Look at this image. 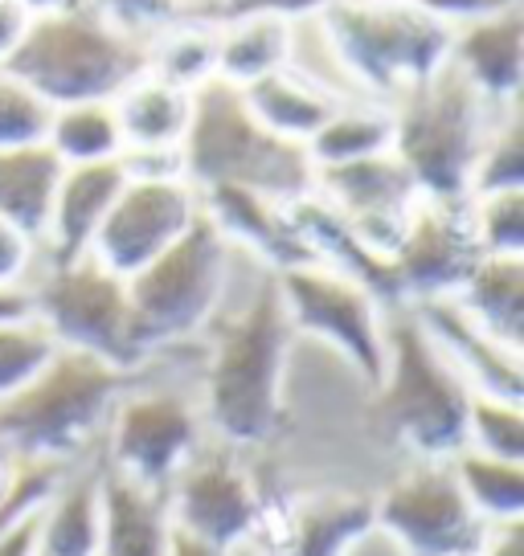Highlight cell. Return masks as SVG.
Returning <instances> with one entry per match:
<instances>
[{"mask_svg":"<svg viewBox=\"0 0 524 556\" xmlns=\"http://www.w3.org/2000/svg\"><path fill=\"white\" fill-rule=\"evenodd\" d=\"M296 348V331L287 319L275 270L259 266L246 299L213 324L205 381H201V414L205 430L226 446H259L279 430L287 361Z\"/></svg>","mask_w":524,"mask_h":556,"instance_id":"obj_1","label":"cell"},{"mask_svg":"<svg viewBox=\"0 0 524 556\" xmlns=\"http://www.w3.org/2000/svg\"><path fill=\"white\" fill-rule=\"evenodd\" d=\"M41 511V507H37ZM37 511L29 520H21L17 528L0 532V556H34L37 553Z\"/></svg>","mask_w":524,"mask_h":556,"instance_id":"obj_42","label":"cell"},{"mask_svg":"<svg viewBox=\"0 0 524 556\" xmlns=\"http://www.w3.org/2000/svg\"><path fill=\"white\" fill-rule=\"evenodd\" d=\"M451 556H475V553H451Z\"/></svg>","mask_w":524,"mask_h":556,"instance_id":"obj_46","label":"cell"},{"mask_svg":"<svg viewBox=\"0 0 524 556\" xmlns=\"http://www.w3.org/2000/svg\"><path fill=\"white\" fill-rule=\"evenodd\" d=\"M410 9H422V13H431V17L447 21V25H459V21L467 17H479V13H491V9H500V4H521V0H402Z\"/></svg>","mask_w":524,"mask_h":556,"instance_id":"obj_39","label":"cell"},{"mask_svg":"<svg viewBox=\"0 0 524 556\" xmlns=\"http://www.w3.org/2000/svg\"><path fill=\"white\" fill-rule=\"evenodd\" d=\"M229 266L234 245L201 208L160 258L127 278V299L148 356L210 328L213 312L226 303Z\"/></svg>","mask_w":524,"mask_h":556,"instance_id":"obj_8","label":"cell"},{"mask_svg":"<svg viewBox=\"0 0 524 556\" xmlns=\"http://www.w3.org/2000/svg\"><path fill=\"white\" fill-rule=\"evenodd\" d=\"M238 90H242L250 115H254L266 131H275L279 139H291V143H303V148H308V139H312L315 131L328 123V115L336 111V103L328 94H320L312 83H303V78L291 74L287 66Z\"/></svg>","mask_w":524,"mask_h":556,"instance_id":"obj_26","label":"cell"},{"mask_svg":"<svg viewBox=\"0 0 524 556\" xmlns=\"http://www.w3.org/2000/svg\"><path fill=\"white\" fill-rule=\"evenodd\" d=\"M205 446L201 405L164 384H144L120 393L103 430V467L152 491H169L173 479Z\"/></svg>","mask_w":524,"mask_h":556,"instance_id":"obj_10","label":"cell"},{"mask_svg":"<svg viewBox=\"0 0 524 556\" xmlns=\"http://www.w3.org/2000/svg\"><path fill=\"white\" fill-rule=\"evenodd\" d=\"M103 532V463L66 470L37 511L34 556H99Z\"/></svg>","mask_w":524,"mask_h":556,"instance_id":"obj_21","label":"cell"},{"mask_svg":"<svg viewBox=\"0 0 524 556\" xmlns=\"http://www.w3.org/2000/svg\"><path fill=\"white\" fill-rule=\"evenodd\" d=\"M463 446L479 454H491V458L524 463V401L472 397Z\"/></svg>","mask_w":524,"mask_h":556,"instance_id":"obj_34","label":"cell"},{"mask_svg":"<svg viewBox=\"0 0 524 556\" xmlns=\"http://www.w3.org/2000/svg\"><path fill=\"white\" fill-rule=\"evenodd\" d=\"M25 29H29V13L21 9L17 0H0V66L9 62V53L17 50Z\"/></svg>","mask_w":524,"mask_h":556,"instance_id":"obj_41","label":"cell"},{"mask_svg":"<svg viewBox=\"0 0 524 556\" xmlns=\"http://www.w3.org/2000/svg\"><path fill=\"white\" fill-rule=\"evenodd\" d=\"M123 185H127V173L120 156L99 160V164H66L53 192L50 226L37 245V262H74L90 254V242Z\"/></svg>","mask_w":524,"mask_h":556,"instance_id":"obj_19","label":"cell"},{"mask_svg":"<svg viewBox=\"0 0 524 556\" xmlns=\"http://www.w3.org/2000/svg\"><path fill=\"white\" fill-rule=\"evenodd\" d=\"M34 319L66 352H83L103 365L132 372L148 361L127 299V278L111 275L90 254L74 262H34L29 275Z\"/></svg>","mask_w":524,"mask_h":556,"instance_id":"obj_9","label":"cell"},{"mask_svg":"<svg viewBox=\"0 0 524 556\" xmlns=\"http://www.w3.org/2000/svg\"><path fill=\"white\" fill-rule=\"evenodd\" d=\"M34 262H37L34 245L25 242L17 229H9L0 222V282H29Z\"/></svg>","mask_w":524,"mask_h":556,"instance_id":"obj_38","label":"cell"},{"mask_svg":"<svg viewBox=\"0 0 524 556\" xmlns=\"http://www.w3.org/2000/svg\"><path fill=\"white\" fill-rule=\"evenodd\" d=\"M62 173H66V164L53 156L46 139L0 148V222L17 229L34 250L46 238Z\"/></svg>","mask_w":524,"mask_h":556,"instance_id":"obj_22","label":"cell"},{"mask_svg":"<svg viewBox=\"0 0 524 556\" xmlns=\"http://www.w3.org/2000/svg\"><path fill=\"white\" fill-rule=\"evenodd\" d=\"M500 189H524V119L521 99L500 111V119L491 123L484 152L475 160L472 173V197Z\"/></svg>","mask_w":524,"mask_h":556,"instance_id":"obj_32","label":"cell"},{"mask_svg":"<svg viewBox=\"0 0 524 556\" xmlns=\"http://www.w3.org/2000/svg\"><path fill=\"white\" fill-rule=\"evenodd\" d=\"M53 352H58L53 336L37 324L34 315L4 319L0 324V401L17 397L21 389L50 365Z\"/></svg>","mask_w":524,"mask_h":556,"instance_id":"obj_33","label":"cell"},{"mask_svg":"<svg viewBox=\"0 0 524 556\" xmlns=\"http://www.w3.org/2000/svg\"><path fill=\"white\" fill-rule=\"evenodd\" d=\"M373 528L398 540L406 556L475 553L484 536V520L463 500L447 458H422L385 486L373 500Z\"/></svg>","mask_w":524,"mask_h":556,"instance_id":"obj_12","label":"cell"},{"mask_svg":"<svg viewBox=\"0 0 524 556\" xmlns=\"http://www.w3.org/2000/svg\"><path fill=\"white\" fill-rule=\"evenodd\" d=\"M173 536L169 500L103 467V532L99 556H164Z\"/></svg>","mask_w":524,"mask_h":556,"instance_id":"obj_23","label":"cell"},{"mask_svg":"<svg viewBox=\"0 0 524 556\" xmlns=\"http://www.w3.org/2000/svg\"><path fill=\"white\" fill-rule=\"evenodd\" d=\"M451 62L488 103H516L524 78V21L521 4L459 21L451 29Z\"/></svg>","mask_w":524,"mask_h":556,"instance_id":"obj_18","label":"cell"},{"mask_svg":"<svg viewBox=\"0 0 524 556\" xmlns=\"http://www.w3.org/2000/svg\"><path fill=\"white\" fill-rule=\"evenodd\" d=\"M475 556H524V516L521 520L484 523V536L475 544Z\"/></svg>","mask_w":524,"mask_h":556,"instance_id":"obj_40","label":"cell"},{"mask_svg":"<svg viewBox=\"0 0 524 556\" xmlns=\"http://www.w3.org/2000/svg\"><path fill=\"white\" fill-rule=\"evenodd\" d=\"M279 295L296 336L333 348L336 356L373 389L385 368V307L357 278L333 266H287L275 270Z\"/></svg>","mask_w":524,"mask_h":556,"instance_id":"obj_11","label":"cell"},{"mask_svg":"<svg viewBox=\"0 0 524 556\" xmlns=\"http://www.w3.org/2000/svg\"><path fill=\"white\" fill-rule=\"evenodd\" d=\"M25 315H34L29 287L25 282H0V324L4 319H25Z\"/></svg>","mask_w":524,"mask_h":556,"instance_id":"obj_43","label":"cell"},{"mask_svg":"<svg viewBox=\"0 0 524 556\" xmlns=\"http://www.w3.org/2000/svg\"><path fill=\"white\" fill-rule=\"evenodd\" d=\"M46 143L62 164H99L123 152L120 119L111 103H71L53 106Z\"/></svg>","mask_w":524,"mask_h":556,"instance_id":"obj_31","label":"cell"},{"mask_svg":"<svg viewBox=\"0 0 524 556\" xmlns=\"http://www.w3.org/2000/svg\"><path fill=\"white\" fill-rule=\"evenodd\" d=\"M320 21L352 83L382 106L422 87L451 50V25L402 0H333Z\"/></svg>","mask_w":524,"mask_h":556,"instance_id":"obj_7","label":"cell"},{"mask_svg":"<svg viewBox=\"0 0 524 556\" xmlns=\"http://www.w3.org/2000/svg\"><path fill=\"white\" fill-rule=\"evenodd\" d=\"M164 556H234V553L217 548V544H210V540H197V536H189V532L173 528V536H169V553Z\"/></svg>","mask_w":524,"mask_h":556,"instance_id":"obj_44","label":"cell"},{"mask_svg":"<svg viewBox=\"0 0 524 556\" xmlns=\"http://www.w3.org/2000/svg\"><path fill=\"white\" fill-rule=\"evenodd\" d=\"M291 21L283 17H242L217 29V78L229 87H250L266 74L287 66Z\"/></svg>","mask_w":524,"mask_h":556,"instance_id":"obj_27","label":"cell"},{"mask_svg":"<svg viewBox=\"0 0 524 556\" xmlns=\"http://www.w3.org/2000/svg\"><path fill=\"white\" fill-rule=\"evenodd\" d=\"M148 74L180 90L205 87L217 78V29L201 21H173L148 41Z\"/></svg>","mask_w":524,"mask_h":556,"instance_id":"obj_30","label":"cell"},{"mask_svg":"<svg viewBox=\"0 0 524 556\" xmlns=\"http://www.w3.org/2000/svg\"><path fill=\"white\" fill-rule=\"evenodd\" d=\"M4 70L41 103H111L148 70V41L123 34L90 0L37 13Z\"/></svg>","mask_w":524,"mask_h":556,"instance_id":"obj_3","label":"cell"},{"mask_svg":"<svg viewBox=\"0 0 524 556\" xmlns=\"http://www.w3.org/2000/svg\"><path fill=\"white\" fill-rule=\"evenodd\" d=\"M173 528L197 540H210L217 548H242L259 536L266 504L250 470L234 458V446L205 442L192 454V463L164 491Z\"/></svg>","mask_w":524,"mask_h":556,"instance_id":"obj_13","label":"cell"},{"mask_svg":"<svg viewBox=\"0 0 524 556\" xmlns=\"http://www.w3.org/2000/svg\"><path fill=\"white\" fill-rule=\"evenodd\" d=\"M132 372L58 348L17 397L0 401V446L21 463L71 467L95 442H103L107 417Z\"/></svg>","mask_w":524,"mask_h":556,"instance_id":"obj_4","label":"cell"},{"mask_svg":"<svg viewBox=\"0 0 524 556\" xmlns=\"http://www.w3.org/2000/svg\"><path fill=\"white\" fill-rule=\"evenodd\" d=\"M21 9L37 17V13H53V9H66V4H78V0H17Z\"/></svg>","mask_w":524,"mask_h":556,"instance_id":"obj_45","label":"cell"},{"mask_svg":"<svg viewBox=\"0 0 524 556\" xmlns=\"http://www.w3.org/2000/svg\"><path fill=\"white\" fill-rule=\"evenodd\" d=\"M475 242L484 254H516L524 258V189H500L467 197Z\"/></svg>","mask_w":524,"mask_h":556,"instance_id":"obj_35","label":"cell"},{"mask_svg":"<svg viewBox=\"0 0 524 556\" xmlns=\"http://www.w3.org/2000/svg\"><path fill=\"white\" fill-rule=\"evenodd\" d=\"M454 483L463 491V500L484 523L496 520H521L524 516V463L491 458L479 451H454L451 458Z\"/></svg>","mask_w":524,"mask_h":556,"instance_id":"obj_29","label":"cell"},{"mask_svg":"<svg viewBox=\"0 0 524 556\" xmlns=\"http://www.w3.org/2000/svg\"><path fill=\"white\" fill-rule=\"evenodd\" d=\"M333 0H185L176 13H185V21H201V25H234L242 17H283V21H299V17H315L324 13Z\"/></svg>","mask_w":524,"mask_h":556,"instance_id":"obj_36","label":"cell"},{"mask_svg":"<svg viewBox=\"0 0 524 556\" xmlns=\"http://www.w3.org/2000/svg\"><path fill=\"white\" fill-rule=\"evenodd\" d=\"M312 197L328 213H336L365 250H373L377 258H389L394 245L402 242V229L422 192L398 164V156L382 152L352 164L315 168Z\"/></svg>","mask_w":524,"mask_h":556,"instance_id":"obj_14","label":"cell"},{"mask_svg":"<svg viewBox=\"0 0 524 556\" xmlns=\"http://www.w3.org/2000/svg\"><path fill=\"white\" fill-rule=\"evenodd\" d=\"M262 528H279V532L254 536H266L271 556H349L373 532V500L324 491V495L299 500L279 520L262 516Z\"/></svg>","mask_w":524,"mask_h":556,"instance_id":"obj_20","label":"cell"},{"mask_svg":"<svg viewBox=\"0 0 524 556\" xmlns=\"http://www.w3.org/2000/svg\"><path fill=\"white\" fill-rule=\"evenodd\" d=\"M111 106L120 119L123 152H152V148H180L192 94L144 70L132 87H123L111 99Z\"/></svg>","mask_w":524,"mask_h":556,"instance_id":"obj_25","label":"cell"},{"mask_svg":"<svg viewBox=\"0 0 524 556\" xmlns=\"http://www.w3.org/2000/svg\"><path fill=\"white\" fill-rule=\"evenodd\" d=\"M454 303L475 328H484L496 344L521 352L524 344V258L516 254H484L454 291Z\"/></svg>","mask_w":524,"mask_h":556,"instance_id":"obj_24","label":"cell"},{"mask_svg":"<svg viewBox=\"0 0 524 556\" xmlns=\"http://www.w3.org/2000/svg\"><path fill=\"white\" fill-rule=\"evenodd\" d=\"M377 421L419 458H451L463 451L472 389L447 365L410 307L385 312V368L373 384Z\"/></svg>","mask_w":524,"mask_h":556,"instance_id":"obj_6","label":"cell"},{"mask_svg":"<svg viewBox=\"0 0 524 556\" xmlns=\"http://www.w3.org/2000/svg\"><path fill=\"white\" fill-rule=\"evenodd\" d=\"M406 307L419 315L422 331L435 340V348L447 356V365L463 377V384L475 397L524 401L521 352L496 344L488 331L475 328L451 295L422 299V303H406Z\"/></svg>","mask_w":524,"mask_h":556,"instance_id":"obj_17","label":"cell"},{"mask_svg":"<svg viewBox=\"0 0 524 556\" xmlns=\"http://www.w3.org/2000/svg\"><path fill=\"white\" fill-rule=\"evenodd\" d=\"M479 258L484 250L475 242L467 201L419 197L402 229V242L389 254V266L398 278L402 303H422V299L454 295Z\"/></svg>","mask_w":524,"mask_h":556,"instance_id":"obj_16","label":"cell"},{"mask_svg":"<svg viewBox=\"0 0 524 556\" xmlns=\"http://www.w3.org/2000/svg\"><path fill=\"white\" fill-rule=\"evenodd\" d=\"M389 148H394V111L382 103L336 106L328 123L308 139V156H312L315 168L382 156Z\"/></svg>","mask_w":524,"mask_h":556,"instance_id":"obj_28","label":"cell"},{"mask_svg":"<svg viewBox=\"0 0 524 556\" xmlns=\"http://www.w3.org/2000/svg\"><path fill=\"white\" fill-rule=\"evenodd\" d=\"M46 127H50V106L0 66V148L37 143L46 139Z\"/></svg>","mask_w":524,"mask_h":556,"instance_id":"obj_37","label":"cell"},{"mask_svg":"<svg viewBox=\"0 0 524 556\" xmlns=\"http://www.w3.org/2000/svg\"><path fill=\"white\" fill-rule=\"evenodd\" d=\"M201 213V192L189 180H132L107 208L103 226L90 242V258L111 275L132 278L192 226Z\"/></svg>","mask_w":524,"mask_h":556,"instance_id":"obj_15","label":"cell"},{"mask_svg":"<svg viewBox=\"0 0 524 556\" xmlns=\"http://www.w3.org/2000/svg\"><path fill=\"white\" fill-rule=\"evenodd\" d=\"M185 180L197 192L205 189H246L275 205L303 201L315 185V164L303 143L266 131L242 90L226 78H210L192 90L189 127L180 139Z\"/></svg>","mask_w":524,"mask_h":556,"instance_id":"obj_2","label":"cell"},{"mask_svg":"<svg viewBox=\"0 0 524 556\" xmlns=\"http://www.w3.org/2000/svg\"><path fill=\"white\" fill-rule=\"evenodd\" d=\"M504 106L508 103H488L451 62H442L422 87L389 106L394 111L389 152L410 173L422 197L467 201L475 160Z\"/></svg>","mask_w":524,"mask_h":556,"instance_id":"obj_5","label":"cell"}]
</instances>
